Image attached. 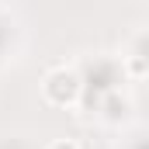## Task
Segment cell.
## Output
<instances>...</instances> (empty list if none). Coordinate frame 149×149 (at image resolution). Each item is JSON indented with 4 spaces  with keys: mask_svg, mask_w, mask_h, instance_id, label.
Listing matches in <instances>:
<instances>
[{
    "mask_svg": "<svg viewBox=\"0 0 149 149\" xmlns=\"http://www.w3.org/2000/svg\"><path fill=\"white\" fill-rule=\"evenodd\" d=\"M59 149H63V146H59ZM66 149H73V146H66Z\"/></svg>",
    "mask_w": 149,
    "mask_h": 149,
    "instance_id": "obj_1",
    "label": "cell"
}]
</instances>
